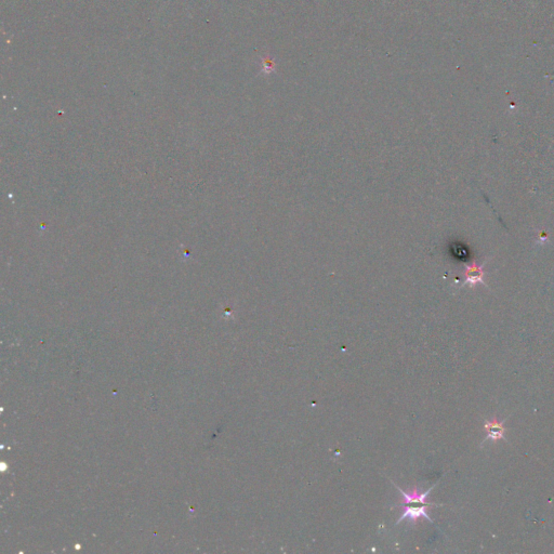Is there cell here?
Masks as SVG:
<instances>
[{"label":"cell","instance_id":"6da1fadb","mask_svg":"<svg viewBox=\"0 0 554 554\" xmlns=\"http://www.w3.org/2000/svg\"><path fill=\"white\" fill-rule=\"evenodd\" d=\"M400 508L402 509V514L400 516V519L396 522V524L398 523H401L402 521H408L409 523H416L419 519H421V517H424L427 521L433 523V521L431 520V517H430L429 513H428V505H424L421 506H405V505H400L398 506Z\"/></svg>","mask_w":554,"mask_h":554},{"label":"cell","instance_id":"7a4b0ae2","mask_svg":"<svg viewBox=\"0 0 554 554\" xmlns=\"http://www.w3.org/2000/svg\"><path fill=\"white\" fill-rule=\"evenodd\" d=\"M395 487L400 490V493L402 495V501H401V505H417V504H420V505H428V506H438L439 505H435V504H430V502L427 501V498L429 494L431 493V490L434 488V486H432L431 488H429L428 490L422 491L419 490L418 488H413L410 491H405L403 490L402 488L398 487L397 485L394 484Z\"/></svg>","mask_w":554,"mask_h":554},{"label":"cell","instance_id":"3957f363","mask_svg":"<svg viewBox=\"0 0 554 554\" xmlns=\"http://www.w3.org/2000/svg\"><path fill=\"white\" fill-rule=\"evenodd\" d=\"M506 419H508V418H506L505 420H502V421H498V420H496V419H494V420H485L484 429L486 430V431H487V436L484 438V441H483V443H482V445H483L485 442L489 441V439L493 442H497V441H500V439H504V441L506 442V438L505 437V432H506V429L504 426L505 422L506 421Z\"/></svg>","mask_w":554,"mask_h":554},{"label":"cell","instance_id":"277c9868","mask_svg":"<svg viewBox=\"0 0 554 554\" xmlns=\"http://www.w3.org/2000/svg\"><path fill=\"white\" fill-rule=\"evenodd\" d=\"M467 273V282L469 284L483 283V271H482V267L473 265L469 268Z\"/></svg>","mask_w":554,"mask_h":554}]
</instances>
